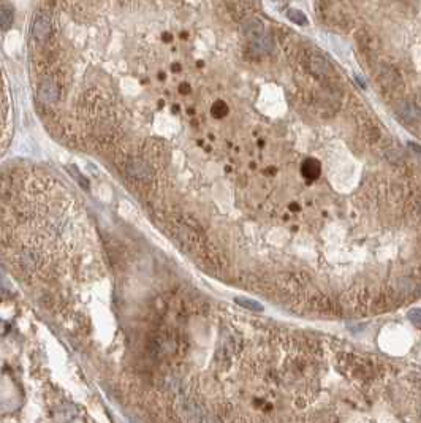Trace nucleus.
I'll list each match as a JSON object with an SVG mask.
<instances>
[{"label":"nucleus","mask_w":421,"mask_h":423,"mask_svg":"<svg viewBox=\"0 0 421 423\" xmlns=\"http://www.w3.org/2000/svg\"><path fill=\"white\" fill-rule=\"evenodd\" d=\"M243 34L249 41H257L264 37V24L258 17H252L247 22H244Z\"/></svg>","instance_id":"4"},{"label":"nucleus","mask_w":421,"mask_h":423,"mask_svg":"<svg viewBox=\"0 0 421 423\" xmlns=\"http://www.w3.org/2000/svg\"><path fill=\"white\" fill-rule=\"evenodd\" d=\"M228 113H230V108H228V105L222 100L214 102L212 106H210V114H212L215 119H224Z\"/></svg>","instance_id":"10"},{"label":"nucleus","mask_w":421,"mask_h":423,"mask_svg":"<svg viewBox=\"0 0 421 423\" xmlns=\"http://www.w3.org/2000/svg\"><path fill=\"white\" fill-rule=\"evenodd\" d=\"M162 37H163V41H165V43H171V41H173V35H171L170 32H165L163 35H162Z\"/></svg>","instance_id":"17"},{"label":"nucleus","mask_w":421,"mask_h":423,"mask_svg":"<svg viewBox=\"0 0 421 423\" xmlns=\"http://www.w3.org/2000/svg\"><path fill=\"white\" fill-rule=\"evenodd\" d=\"M124 171L129 178L141 181V183H149L152 179V168L140 157H129L124 164Z\"/></svg>","instance_id":"1"},{"label":"nucleus","mask_w":421,"mask_h":423,"mask_svg":"<svg viewBox=\"0 0 421 423\" xmlns=\"http://www.w3.org/2000/svg\"><path fill=\"white\" fill-rule=\"evenodd\" d=\"M378 83L380 86L385 87V90H393L396 92L399 87H402V80L399 71L391 65H383L378 71Z\"/></svg>","instance_id":"3"},{"label":"nucleus","mask_w":421,"mask_h":423,"mask_svg":"<svg viewBox=\"0 0 421 423\" xmlns=\"http://www.w3.org/2000/svg\"><path fill=\"white\" fill-rule=\"evenodd\" d=\"M301 174L308 181H315L322 174L320 162L314 159V157H308V159L303 162V165H301Z\"/></svg>","instance_id":"7"},{"label":"nucleus","mask_w":421,"mask_h":423,"mask_svg":"<svg viewBox=\"0 0 421 423\" xmlns=\"http://www.w3.org/2000/svg\"><path fill=\"white\" fill-rule=\"evenodd\" d=\"M394 113L402 122L412 127L421 125V108L408 100H399L394 105Z\"/></svg>","instance_id":"2"},{"label":"nucleus","mask_w":421,"mask_h":423,"mask_svg":"<svg viewBox=\"0 0 421 423\" xmlns=\"http://www.w3.org/2000/svg\"><path fill=\"white\" fill-rule=\"evenodd\" d=\"M309 67L318 76H328L331 73V65L328 64V60L322 56H317V54L309 57Z\"/></svg>","instance_id":"8"},{"label":"nucleus","mask_w":421,"mask_h":423,"mask_svg":"<svg viewBox=\"0 0 421 423\" xmlns=\"http://www.w3.org/2000/svg\"><path fill=\"white\" fill-rule=\"evenodd\" d=\"M38 97L43 103H54L59 97V89L51 80H45L41 81L40 87H38Z\"/></svg>","instance_id":"6"},{"label":"nucleus","mask_w":421,"mask_h":423,"mask_svg":"<svg viewBox=\"0 0 421 423\" xmlns=\"http://www.w3.org/2000/svg\"><path fill=\"white\" fill-rule=\"evenodd\" d=\"M0 21H2L3 29H8L13 22V7H10L7 2H2V7H0Z\"/></svg>","instance_id":"9"},{"label":"nucleus","mask_w":421,"mask_h":423,"mask_svg":"<svg viewBox=\"0 0 421 423\" xmlns=\"http://www.w3.org/2000/svg\"><path fill=\"white\" fill-rule=\"evenodd\" d=\"M408 320H410L415 327L421 328V309H412L408 312Z\"/></svg>","instance_id":"13"},{"label":"nucleus","mask_w":421,"mask_h":423,"mask_svg":"<svg viewBox=\"0 0 421 423\" xmlns=\"http://www.w3.org/2000/svg\"><path fill=\"white\" fill-rule=\"evenodd\" d=\"M287 16H288V19L296 24V26H306V24L309 22L308 17H306V15L303 13V11H299V10H290Z\"/></svg>","instance_id":"12"},{"label":"nucleus","mask_w":421,"mask_h":423,"mask_svg":"<svg viewBox=\"0 0 421 423\" xmlns=\"http://www.w3.org/2000/svg\"><path fill=\"white\" fill-rule=\"evenodd\" d=\"M70 171L73 173V176H75L78 181H80V184L84 187V189H87V187H89V183H87L86 179H84V176L80 173V170H78V168H75V167H70Z\"/></svg>","instance_id":"14"},{"label":"nucleus","mask_w":421,"mask_h":423,"mask_svg":"<svg viewBox=\"0 0 421 423\" xmlns=\"http://www.w3.org/2000/svg\"><path fill=\"white\" fill-rule=\"evenodd\" d=\"M51 34V19L46 15H38L35 17L33 27H32V37L38 41H45L49 38Z\"/></svg>","instance_id":"5"},{"label":"nucleus","mask_w":421,"mask_h":423,"mask_svg":"<svg viewBox=\"0 0 421 423\" xmlns=\"http://www.w3.org/2000/svg\"><path fill=\"white\" fill-rule=\"evenodd\" d=\"M236 301V305H239L241 307H244V309H249V311H263V306L258 303V301H254V300H249V298H236L234 300Z\"/></svg>","instance_id":"11"},{"label":"nucleus","mask_w":421,"mask_h":423,"mask_svg":"<svg viewBox=\"0 0 421 423\" xmlns=\"http://www.w3.org/2000/svg\"><path fill=\"white\" fill-rule=\"evenodd\" d=\"M179 92L182 94V95L190 94V84L189 83H180L179 84Z\"/></svg>","instance_id":"15"},{"label":"nucleus","mask_w":421,"mask_h":423,"mask_svg":"<svg viewBox=\"0 0 421 423\" xmlns=\"http://www.w3.org/2000/svg\"><path fill=\"white\" fill-rule=\"evenodd\" d=\"M200 423H219V422L215 420L214 417H210V415H201L200 417Z\"/></svg>","instance_id":"16"}]
</instances>
